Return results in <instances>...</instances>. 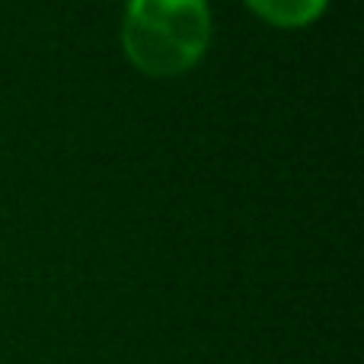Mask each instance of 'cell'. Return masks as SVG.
Listing matches in <instances>:
<instances>
[{
  "instance_id": "6da1fadb",
  "label": "cell",
  "mask_w": 364,
  "mask_h": 364,
  "mask_svg": "<svg viewBox=\"0 0 364 364\" xmlns=\"http://www.w3.org/2000/svg\"><path fill=\"white\" fill-rule=\"evenodd\" d=\"M122 38L132 64L144 74H182L205 55L211 10L205 0H132Z\"/></svg>"
},
{
  "instance_id": "7a4b0ae2",
  "label": "cell",
  "mask_w": 364,
  "mask_h": 364,
  "mask_svg": "<svg viewBox=\"0 0 364 364\" xmlns=\"http://www.w3.org/2000/svg\"><path fill=\"white\" fill-rule=\"evenodd\" d=\"M246 4L272 26H284V29L314 23L326 10V0H246Z\"/></svg>"
}]
</instances>
